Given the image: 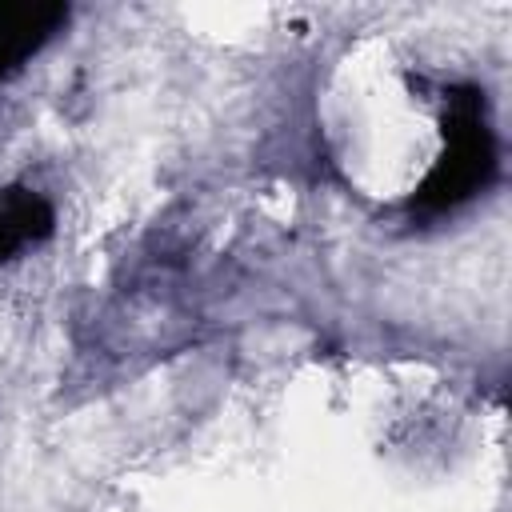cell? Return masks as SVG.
I'll return each instance as SVG.
<instances>
[{
  "mask_svg": "<svg viewBox=\"0 0 512 512\" xmlns=\"http://www.w3.org/2000/svg\"><path fill=\"white\" fill-rule=\"evenodd\" d=\"M448 100H452L448 128H444L448 152L440 156L436 172L420 188V208H456L476 188H484L496 172V144H492V128L484 120L480 92L468 88L464 96H448Z\"/></svg>",
  "mask_w": 512,
  "mask_h": 512,
  "instance_id": "1",
  "label": "cell"
},
{
  "mask_svg": "<svg viewBox=\"0 0 512 512\" xmlns=\"http://www.w3.org/2000/svg\"><path fill=\"white\" fill-rule=\"evenodd\" d=\"M68 20V8H0V76L16 68L24 56H32L56 24Z\"/></svg>",
  "mask_w": 512,
  "mask_h": 512,
  "instance_id": "2",
  "label": "cell"
},
{
  "mask_svg": "<svg viewBox=\"0 0 512 512\" xmlns=\"http://www.w3.org/2000/svg\"><path fill=\"white\" fill-rule=\"evenodd\" d=\"M52 232V208L28 188H8L0 200V260L16 256L24 244H36Z\"/></svg>",
  "mask_w": 512,
  "mask_h": 512,
  "instance_id": "3",
  "label": "cell"
}]
</instances>
